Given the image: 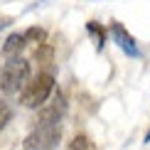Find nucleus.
Listing matches in <instances>:
<instances>
[{
  "mask_svg": "<svg viewBox=\"0 0 150 150\" xmlns=\"http://www.w3.org/2000/svg\"><path fill=\"white\" fill-rule=\"evenodd\" d=\"M35 59L37 62H52V47H49L47 42H45V45H40V47L35 49Z\"/></svg>",
  "mask_w": 150,
  "mask_h": 150,
  "instance_id": "nucleus-11",
  "label": "nucleus"
},
{
  "mask_svg": "<svg viewBox=\"0 0 150 150\" xmlns=\"http://www.w3.org/2000/svg\"><path fill=\"white\" fill-rule=\"evenodd\" d=\"M62 128L59 126H35L27 133V138L22 140L25 150H52L59 145Z\"/></svg>",
  "mask_w": 150,
  "mask_h": 150,
  "instance_id": "nucleus-3",
  "label": "nucleus"
},
{
  "mask_svg": "<svg viewBox=\"0 0 150 150\" xmlns=\"http://www.w3.org/2000/svg\"><path fill=\"white\" fill-rule=\"evenodd\" d=\"M42 3H45V0H40V3H37V5H42Z\"/></svg>",
  "mask_w": 150,
  "mask_h": 150,
  "instance_id": "nucleus-13",
  "label": "nucleus"
},
{
  "mask_svg": "<svg viewBox=\"0 0 150 150\" xmlns=\"http://www.w3.org/2000/svg\"><path fill=\"white\" fill-rule=\"evenodd\" d=\"M108 32H111V37H113L116 47L121 49L126 57H133V59L140 57V47H138V42H135V37L126 30V25H123V22L113 20V22H111V27H108Z\"/></svg>",
  "mask_w": 150,
  "mask_h": 150,
  "instance_id": "nucleus-4",
  "label": "nucleus"
},
{
  "mask_svg": "<svg viewBox=\"0 0 150 150\" xmlns=\"http://www.w3.org/2000/svg\"><path fill=\"white\" fill-rule=\"evenodd\" d=\"M86 32L91 35V40H93V45H96V49L101 52L103 45H106V27H101L96 20H89V22H86Z\"/></svg>",
  "mask_w": 150,
  "mask_h": 150,
  "instance_id": "nucleus-7",
  "label": "nucleus"
},
{
  "mask_svg": "<svg viewBox=\"0 0 150 150\" xmlns=\"http://www.w3.org/2000/svg\"><path fill=\"white\" fill-rule=\"evenodd\" d=\"M30 79H32L30 62L22 59V57H15L0 71V89H3V93H8V96H15V93H20L27 86Z\"/></svg>",
  "mask_w": 150,
  "mask_h": 150,
  "instance_id": "nucleus-1",
  "label": "nucleus"
},
{
  "mask_svg": "<svg viewBox=\"0 0 150 150\" xmlns=\"http://www.w3.org/2000/svg\"><path fill=\"white\" fill-rule=\"evenodd\" d=\"M10 121H12V108H10V103H8V101H0V130L8 126Z\"/></svg>",
  "mask_w": 150,
  "mask_h": 150,
  "instance_id": "nucleus-10",
  "label": "nucleus"
},
{
  "mask_svg": "<svg viewBox=\"0 0 150 150\" xmlns=\"http://www.w3.org/2000/svg\"><path fill=\"white\" fill-rule=\"evenodd\" d=\"M22 37H25V42H35V45L40 47V45H45V42H47V30L35 25V27H27V30H25Z\"/></svg>",
  "mask_w": 150,
  "mask_h": 150,
  "instance_id": "nucleus-8",
  "label": "nucleus"
},
{
  "mask_svg": "<svg viewBox=\"0 0 150 150\" xmlns=\"http://www.w3.org/2000/svg\"><path fill=\"white\" fill-rule=\"evenodd\" d=\"M145 143H150V130H148V135H145Z\"/></svg>",
  "mask_w": 150,
  "mask_h": 150,
  "instance_id": "nucleus-12",
  "label": "nucleus"
},
{
  "mask_svg": "<svg viewBox=\"0 0 150 150\" xmlns=\"http://www.w3.org/2000/svg\"><path fill=\"white\" fill-rule=\"evenodd\" d=\"M25 37L22 32H12L5 37V42H3V57H8V59H15V57H20V52L25 49Z\"/></svg>",
  "mask_w": 150,
  "mask_h": 150,
  "instance_id": "nucleus-6",
  "label": "nucleus"
},
{
  "mask_svg": "<svg viewBox=\"0 0 150 150\" xmlns=\"http://www.w3.org/2000/svg\"><path fill=\"white\" fill-rule=\"evenodd\" d=\"M54 91V76L49 71H40L35 79L27 81V86L20 91V103L25 108H42Z\"/></svg>",
  "mask_w": 150,
  "mask_h": 150,
  "instance_id": "nucleus-2",
  "label": "nucleus"
},
{
  "mask_svg": "<svg viewBox=\"0 0 150 150\" xmlns=\"http://www.w3.org/2000/svg\"><path fill=\"white\" fill-rule=\"evenodd\" d=\"M67 113V101L62 93L52 98V103L42 106L40 111H37V126H59V121L64 118Z\"/></svg>",
  "mask_w": 150,
  "mask_h": 150,
  "instance_id": "nucleus-5",
  "label": "nucleus"
},
{
  "mask_svg": "<svg viewBox=\"0 0 150 150\" xmlns=\"http://www.w3.org/2000/svg\"><path fill=\"white\" fill-rule=\"evenodd\" d=\"M69 150H96V145L91 143L89 135H74V140L69 143Z\"/></svg>",
  "mask_w": 150,
  "mask_h": 150,
  "instance_id": "nucleus-9",
  "label": "nucleus"
}]
</instances>
